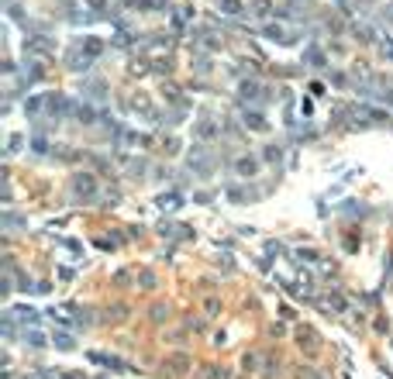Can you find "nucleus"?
<instances>
[{"instance_id": "f257e3e1", "label": "nucleus", "mask_w": 393, "mask_h": 379, "mask_svg": "<svg viewBox=\"0 0 393 379\" xmlns=\"http://www.w3.org/2000/svg\"><path fill=\"white\" fill-rule=\"evenodd\" d=\"M217 7H221L224 14H242V11H245V7L238 4V0H217Z\"/></svg>"}, {"instance_id": "f03ea898", "label": "nucleus", "mask_w": 393, "mask_h": 379, "mask_svg": "<svg viewBox=\"0 0 393 379\" xmlns=\"http://www.w3.org/2000/svg\"><path fill=\"white\" fill-rule=\"evenodd\" d=\"M245 124H252V128H266V121L259 118V114H245Z\"/></svg>"}]
</instances>
